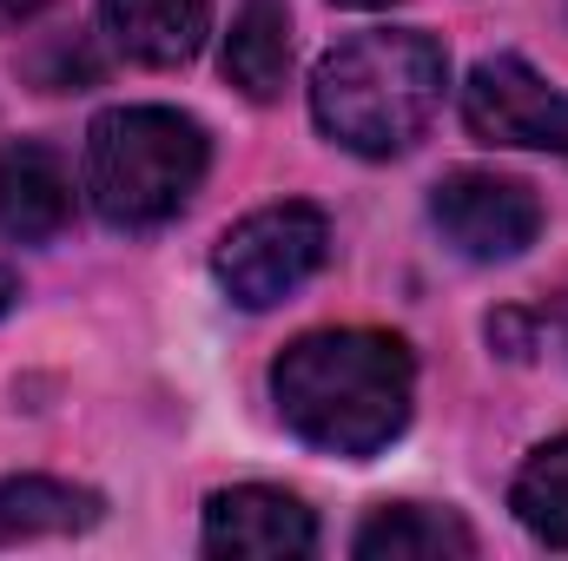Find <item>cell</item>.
<instances>
[{
	"instance_id": "3957f363",
	"label": "cell",
	"mask_w": 568,
	"mask_h": 561,
	"mask_svg": "<svg viewBox=\"0 0 568 561\" xmlns=\"http://www.w3.org/2000/svg\"><path fill=\"white\" fill-rule=\"evenodd\" d=\"M212 140L179 106H113L87 126V198L113 232H152L205 185Z\"/></svg>"
},
{
	"instance_id": "6da1fadb",
	"label": "cell",
	"mask_w": 568,
	"mask_h": 561,
	"mask_svg": "<svg viewBox=\"0 0 568 561\" xmlns=\"http://www.w3.org/2000/svg\"><path fill=\"white\" fill-rule=\"evenodd\" d=\"M272 404L297 442L364 462L404 436L417 364L390 330H311L272 364Z\"/></svg>"
},
{
	"instance_id": "7c38bea8",
	"label": "cell",
	"mask_w": 568,
	"mask_h": 561,
	"mask_svg": "<svg viewBox=\"0 0 568 561\" xmlns=\"http://www.w3.org/2000/svg\"><path fill=\"white\" fill-rule=\"evenodd\" d=\"M225 80L245 100H278L291 80V13L284 0H245L225 33Z\"/></svg>"
},
{
	"instance_id": "277c9868",
	"label": "cell",
	"mask_w": 568,
	"mask_h": 561,
	"mask_svg": "<svg viewBox=\"0 0 568 561\" xmlns=\"http://www.w3.org/2000/svg\"><path fill=\"white\" fill-rule=\"evenodd\" d=\"M324 258H331V225H324V212L304 205V198H284V205H265V212L239 218V225L219 238L212 278H219V290H225L232 304L272 310V304H284Z\"/></svg>"
},
{
	"instance_id": "5bb4252c",
	"label": "cell",
	"mask_w": 568,
	"mask_h": 561,
	"mask_svg": "<svg viewBox=\"0 0 568 561\" xmlns=\"http://www.w3.org/2000/svg\"><path fill=\"white\" fill-rule=\"evenodd\" d=\"M40 7H47V0H0V33H7V27H27Z\"/></svg>"
},
{
	"instance_id": "30bf717a",
	"label": "cell",
	"mask_w": 568,
	"mask_h": 561,
	"mask_svg": "<svg viewBox=\"0 0 568 561\" xmlns=\"http://www.w3.org/2000/svg\"><path fill=\"white\" fill-rule=\"evenodd\" d=\"M357 561H469L476 555V529L456 509H429V502H390L377 509L357 542Z\"/></svg>"
},
{
	"instance_id": "2e32d148",
	"label": "cell",
	"mask_w": 568,
	"mask_h": 561,
	"mask_svg": "<svg viewBox=\"0 0 568 561\" xmlns=\"http://www.w3.org/2000/svg\"><path fill=\"white\" fill-rule=\"evenodd\" d=\"M337 7H390V0H337Z\"/></svg>"
},
{
	"instance_id": "e0dca14e",
	"label": "cell",
	"mask_w": 568,
	"mask_h": 561,
	"mask_svg": "<svg viewBox=\"0 0 568 561\" xmlns=\"http://www.w3.org/2000/svg\"><path fill=\"white\" fill-rule=\"evenodd\" d=\"M556 330H562V350H568V304H562V317H556Z\"/></svg>"
},
{
	"instance_id": "8fae6325",
	"label": "cell",
	"mask_w": 568,
	"mask_h": 561,
	"mask_svg": "<svg viewBox=\"0 0 568 561\" xmlns=\"http://www.w3.org/2000/svg\"><path fill=\"white\" fill-rule=\"evenodd\" d=\"M106 516V502L80 482L60 476H13L0 482V549L13 542H40V536H80Z\"/></svg>"
},
{
	"instance_id": "ba28073f",
	"label": "cell",
	"mask_w": 568,
	"mask_h": 561,
	"mask_svg": "<svg viewBox=\"0 0 568 561\" xmlns=\"http://www.w3.org/2000/svg\"><path fill=\"white\" fill-rule=\"evenodd\" d=\"M73 218V172L47 140L0 145V238L47 245Z\"/></svg>"
},
{
	"instance_id": "9c48e42d",
	"label": "cell",
	"mask_w": 568,
	"mask_h": 561,
	"mask_svg": "<svg viewBox=\"0 0 568 561\" xmlns=\"http://www.w3.org/2000/svg\"><path fill=\"white\" fill-rule=\"evenodd\" d=\"M100 27L133 67H185L212 33V0H100Z\"/></svg>"
},
{
	"instance_id": "5b68a950",
	"label": "cell",
	"mask_w": 568,
	"mask_h": 561,
	"mask_svg": "<svg viewBox=\"0 0 568 561\" xmlns=\"http://www.w3.org/2000/svg\"><path fill=\"white\" fill-rule=\"evenodd\" d=\"M429 225L443 232L449 252H463L469 265H509L542 238V198L523 178L503 172H449L429 192Z\"/></svg>"
},
{
	"instance_id": "52a82bcc",
	"label": "cell",
	"mask_w": 568,
	"mask_h": 561,
	"mask_svg": "<svg viewBox=\"0 0 568 561\" xmlns=\"http://www.w3.org/2000/svg\"><path fill=\"white\" fill-rule=\"evenodd\" d=\"M317 549V516L265 482L245 489H219L205 502V555L225 561H284V555H311Z\"/></svg>"
},
{
	"instance_id": "8992f818",
	"label": "cell",
	"mask_w": 568,
	"mask_h": 561,
	"mask_svg": "<svg viewBox=\"0 0 568 561\" xmlns=\"http://www.w3.org/2000/svg\"><path fill=\"white\" fill-rule=\"evenodd\" d=\"M463 126L483 145H523L568 159V93H556L529 60L489 53L463 80Z\"/></svg>"
},
{
	"instance_id": "4fadbf2b",
	"label": "cell",
	"mask_w": 568,
	"mask_h": 561,
	"mask_svg": "<svg viewBox=\"0 0 568 561\" xmlns=\"http://www.w3.org/2000/svg\"><path fill=\"white\" fill-rule=\"evenodd\" d=\"M509 509L542 549H568V429L523 462V476L509 489Z\"/></svg>"
},
{
	"instance_id": "9a60e30c",
	"label": "cell",
	"mask_w": 568,
	"mask_h": 561,
	"mask_svg": "<svg viewBox=\"0 0 568 561\" xmlns=\"http://www.w3.org/2000/svg\"><path fill=\"white\" fill-rule=\"evenodd\" d=\"M13 290H20V284H13V272H0V310L13 304Z\"/></svg>"
},
{
	"instance_id": "7a4b0ae2",
	"label": "cell",
	"mask_w": 568,
	"mask_h": 561,
	"mask_svg": "<svg viewBox=\"0 0 568 561\" xmlns=\"http://www.w3.org/2000/svg\"><path fill=\"white\" fill-rule=\"evenodd\" d=\"M449 86V53L417 27H371L337 40L311 73L317 133L357 159H397L429 133Z\"/></svg>"
}]
</instances>
